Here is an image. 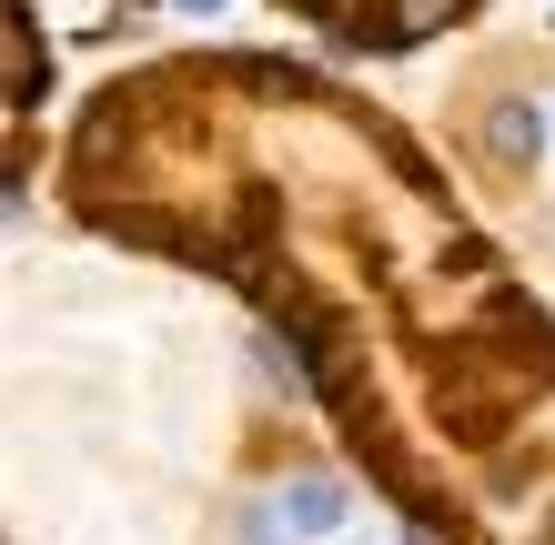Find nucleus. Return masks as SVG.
I'll list each match as a JSON object with an SVG mask.
<instances>
[{
    "label": "nucleus",
    "instance_id": "nucleus-1",
    "mask_svg": "<svg viewBox=\"0 0 555 545\" xmlns=\"http://www.w3.org/2000/svg\"><path fill=\"white\" fill-rule=\"evenodd\" d=\"M51 182L81 233L233 283L414 545H555V313L374 91L152 51L81 91Z\"/></svg>",
    "mask_w": 555,
    "mask_h": 545
},
{
    "label": "nucleus",
    "instance_id": "nucleus-2",
    "mask_svg": "<svg viewBox=\"0 0 555 545\" xmlns=\"http://www.w3.org/2000/svg\"><path fill=\"white\" fill-rule=\"evenodd\" d=\"M283 21H304L323 51L344 61H404L424 41H444V30L485 21V0H273Z\"/></svg>",
    "mask_w": 555,
    "mask_h": 545
},
{
    "label": "nucleus",
    "instance_id": "nucleus-3",
    "mask_svg": "<svg viewBox=\"0 0 555 545\" xmlns=\"http://www.w3.org/2000/svg\"><path fill=\"white\" fill-rule=\"evenodd\" d=\"M545 132H555V121L526 102V91H485V112L465 121V163H535V152H545Z\"/></svg>",
    "mask_w": 555,
    "mask_h": 545
},
{
    "label": "nucleus",
    "instance_id": "nucleus-4",
    "mask_svg": "<svg viewBox=\"0 0 555 545\" xmlns=\"http://www.w3.org/2000/svg\"><path fill=\"white\" fill-rule=\"evenodd\" d=\"M273 525H283V535H334V525H344V485H334V475L283 485V495H273Z\"/></svg>",
    "mask_w": 555,
    "mask_h": 545
},
{
    "label": "nucleus",
    "instance_id": "nucleus-5",
    "mask_svg": "<svg viewBox=\"0 0 555 545\" xmlns=\"http://www.w3.org/2000/svg\"><path fill=\"white\" fill-rule=\"evenodd\" d=\"M172 11H192V21H212V11H233V0H172Z\"/></svg>",
    "mask_w": 555,
    "mask_h": 545
},
{
    "label": "nucleus",
    "instance_id": "nucleus-6",
    "mask_svg": "<svg viewBox=\"0 0 555 545\" xmlns=\"http://www.w3.org/2000/svg\"><path fill=\"white\" fill-rule=\"evenodd\" d=\"M121 11H152V0H121Z\"/></svg>",
    "mask_w": 555,
    "mask_h": 545
}]
</instances>
